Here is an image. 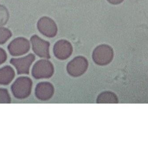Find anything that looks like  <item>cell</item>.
<instances>
[{"mask_svg":"<svg viewBox=\"0 0 148 148\" xmlns=\"http://www.w3.org/2000/svg\"><path fill=\"white\" fill-rule=\"evenodd\" d=\"M114 57L113 48L106 44L99 45L95 48L92 53L93 61L97 65L106 66L112 62Z\"/></svg>","mask_w":148,"mask_h":148,"instance_id":"7a4b0ae2","label":"cell"},{"mask_svg":"<svg viewBox=\"0 0 148 148\" xmlns=\"http://www.w3.org/2000/svg\"><path fill=\"white\" fill-rule=\"evenodd\" d=\"M54 89L53 85L48 82H41L36 85L35 90L36 97L41 101H47L53 96Z\"/></svg>","mask_w":148,"mask_h":148,"instance_id":"30bf717a","label":"cell"},{"mask_svg":"<svg viewBox=\"0 0 148 148\" xmlns=\"http://www.w3.org/2000/svg\"><path fill=\"white\" fill-rule=\"evenodd\" d=\"M54 67L50 61L40 60L37 61L32 69V74L36 79L49 78L53 75Z\"/></svg>","mask_w":148,"mask_h":148,"instance_id":"3957f363","label":"cell"},{"mask_svg":"<svg viewBox=\"0 0 148 148\" xmlns=\"http://www.w3.org/2000/svg\"><path fill=\"white\" fill-rule=\"evenodd\" d=\"M15 73L10 66H5L0 68V84L6 86L10 84L14 78Z\"/></svg>","mask_w":148,"mask_h":148,"instance_id":"8fae6325","label":"cell"},{"mask_svg":"<svg viewBox=\"0 0 148 148\" xmlns=\"http://www.w3.org/2000/svg\"><path fill=\"white\" fill-rule=\"evenodd\" d=\"M35 59V55L30 53L24 57L11 58L10 63L14 67L17 74H29L31 66Z\"/></svg>","mask_w":148,"mask_h":148,"instance_id":"5b68a950","label":"cell"},{"mask_svg":"<svg viewBox=\"0 0 148 148\" xmlns=\"http://www.w3.org/2000/svg\"><path fill=\"white\" fill-rule=\"evenodd\" d=\"M30 48L29 41L26 38L19 37L12 41L8 45V49L12 56H21L27 53Z\"/></svg>","mask_w":148,"mask_h":148,"instance_id":"52a82bcc","label":"cell"},{"mask_svg":"<svg viewBox=\"0 0 148 148\" xmlns=\"http://www.w3.org/2000/svg\"><path fill=\"white\" fill-rule=\"evenodd\" d=\"M73 52L71 43L66 40H60L56 42L53 47V53L56 58L60 60L68 59Z\"/></svg>","mask_w":148,"mask_h":148,"instance_id":"9c48e42d","label":"cell"},{"mask_svg":"<svg viewBox=\"0 0 148 148\" xmlns=\"http://www.w3.org/2000/svg\"><path fill=\"white\" fill-rule=\"evenodd\" d=\"M32 82L26 76H21L16 79L12 84L11 90L12 95L18 99H24L30 95Z\"/></svg>","mask_w":148,"mask_h":148,"instance_id":"6da1fadb","label":"cell"},{"mask_svg":"<svg viewBox=\"0 0 148 148\" xmlns=\"http://www.w3.org/2000/svg\"><path fill=\"white\" fill-rule=\"evenodd\" d=\"M37 28L41 34L50 38L55 37L58 31L56 23L48 17H43L40 18L37 23Z\"/></svg>","mask_w":148,"mask_h":148,"instance_id":"ba28073f","label":"cell"},{"mask_svg":"<svg viewBox=\"0 0 148 148\" xmlns=\"http://www.w3.org/2000/svg\"><path fill=\"white\" fill-rule=\"evenodd\" d=\"M7 59V55L5 51L0 48V65H2L5 62Z\"/></svg>","mask_w":148,"mask_h":148,"instance_id":"9a60e30c","label":"cell"},{"mask_svg":"<svg viewBox=\"0 0 148 148\" xmlns=\"http://www.w3.org/2000/svg\"><path fill=\"white\" fill-rule=\"evenodd\" d=\"M118 102L117 95L110 91L102 93L97 98V102L98 104H117Z\"/></svg>","mask_w":148,"mask_h":148,"instance_id":"7c38bea8","label":"cell"},{"mask_svg":"<svg viewBox=\"0 0 148 148\" xmlns=\"http://www.w3.org/2000/svg\"><path fill=\"white\" fill-rule=\"evenodd\" d=\"M12 36V33L9 29L0 27V45L5 44Z\"/></svg>","mask_w":148,"mask_h":148,"instance_id":"4fadbf2b","label":"cell"},{"mask_svg":"<svg viewBox=\"0 0 148 148\" xmlns=\"http://www.w3.org/2000/svg\"><path fill=\"white\" fill-rule=\"evenodd\" d=\"M88 66V62L85 57L78 56L68 63L66 70L71 76L79 77L85 73Z\"/></svg>","mask_w":148,"mask_h":148,"instance_id":"277c9868","label":"cell"},{"mask_svg":"<svg viewBox=\"0 0 148 148\" xmlns=\"http://www.w3.org/2000/svg\"><path fill=\"white\" fill-rule=\"evenodd\" d=\"M11 99L7 89L0 88V104H10Z\"/></svg>","mask_w":148,"mask_h":148,"instance_id":"5bb4252c","label":"cell"},{"mask_svg":"<svg viewBox=\"0 0 148 148\" xmlns=\"http://www.w3.org/2000/svg\"><path fill=\"white\" fill-rule=\"evenodd\" d=\"M32 50L39 57L49 59V47L50 44L48 41L41 39L37 35H34L31 37Z\"/></svg>","mask_w":148,"mask_h":148,"instance_id":"8992f818","label":"cell"},{"mask_svg":"<svg viewBox=\"0 0 148 148\" xmlns=\"http://www.w3.org/2000/svg\"><path fill=\"white\" fill-rule=\"evenodd\" d=\"M108 2L113 5H119L124 1V0H107Z\"/></svg>","mask_w":148,"mask_h":148,"instance_id":"2e32d148","label":"cell"}]
</instances>
